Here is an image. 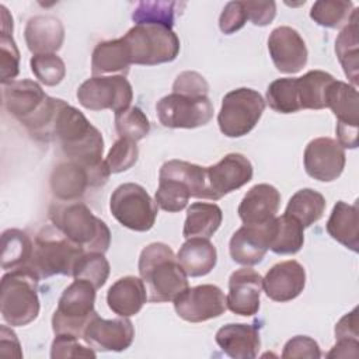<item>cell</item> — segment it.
I'll return each instance as SVG.
<instances>
[{"label":"cell","instance_id":"1","mask_svg":"<svg viewBox=\"0 0 359 359\" xmlns=\"http://www.w3.org/2000/svg\"><path fill=\"white\" fill-rule=\"evenodd\" d=\"M59 102L60 98L46 95L36 81L28 79L3 84L4 108L36 140H52V126Z\"/></svg>","mask_w":359,"mask_h":359},{"label":"cell","instance_id":"2","mask_svg":"<svg viewBox=\"0 0 359 359\" xmlns=\"http://www.w3.org/2000/svg\"><path fill=\"white\" fill-rule=\"evenodd\" d=\"M56 140L67 160L94 167L102 163L104 139L101 132L81 111L60 100L52 128Z\"/></svg>","mask_w":359,"mask_h":359},{"label":"cell","instance_id":"3","mask_svg":"<svg viewBox=\"0 0 359 359\" xmlns=\"http://www.w3.org/2000/svg\"><path fill=\"white\" fill-rule=\"evenodd\" d=\"M137 268L147 286V300L151 303L174 302L188 287L187 273L171 247L164 243L146 245L140 252Z\"/></svg>","mask_w":359,"mask_h":359},{"label":"cell","instance_id":"4","mask_svg":"<svg viewBox=\"0 0 359 359\" xmlns=\"http://www.w3.org/2000/svg\"><path fill=\"white\" fill-rule=\"evenodd\" d=\"M49 219L66 238L86 252L105 254L111 244V231L107 223L83 202L52 205Z\"/></svg>","mask_w":359,"mask_h":359},{"label":"cell","instance_id":"5","mask_svg":"<svg viewBox=\"0 0 359 359\" xmlns=\"http://www.w3.org/2000/svg\"><path fill=\"white\" fill-rule=\"evenodd\" d=\"M206 167L184 160L165 161L158 172L156 203L160 209L175 213L181 212L189 198L203 199Z\"/></svg>","mask_w":359,"mask_h":359},{"label":"cell","instance_id":"6","mask_svg":"<svg viewBox=\"0 0 359 359\" xmlns=\"http://www.w3.org/2000/svg\"><path fill=\"white\" fill-rule=\"evenodd\" d=\"M83 254L86 251L66 238L55 226L43 227L35 237L34 251L25 268L39 280L55 275L73 276L74 266Z\"/></svg>","mask_w":359,"mask_h":359},{"label":"cell","instance_id":"7","mask_svg":"<svg viewBox=\"0 0 359 359\" xmlns=\"http://www.w3.org/2000/svg\"><path fill=\"white\" fill-rule=\"evenodd\" d=\"M39 279L28 268L8 271L1 278L0 313L11 327L32 323L39 314Z\"/></svg>","mask_w":359,"mask_h":359},{"label":"cell","instance_id":"8","mask_svg":"<svg viewBox=\"0 0 359 359\" xmlns=\"http://www.w3.org/2000/svg\"><path fill=\"white\" fill-rule=\"evenodd\" d=\"M130 62L154 66L172 62L180 53V39L172 28L158 24H135L123 36Z\"/></svg>","mask_w":359,"mask_h":359},{"label":"cell","instance_id":"9","mask_svg":"<svg viewBox=\"0 0 359 359\" xmlns=\"http://www.w3.org/2000/svg\"><path fill=\"white\" fill-rule=\"evenodd\" d=\"M95 290L90 282L81 279H74L63 290L52 316L55 335L70 334L77 338L83 337L86 327L97 316L94 310Z\"/></svg>","mask_w":359,"mask_h":359},{"label":"cell","instance_id":"10","mask_svg":"<svg viewBox=\"0 0 359 359\" xmlns=\"http://www.w3.org/2000/svg\"><path fill=\"white\" fill-rule=\"evenodd\" d=\"M265 100L262 95L247 87L227 93L222 100L217 115L220 132L227 137H241L250 133L262 116Z\"/></svg>","mask_w":359,"mask_h":359},{"label":"cell","instance_id":"11","mask_svg":"<svg viewBox=\"0 0 359 359\" xmlns=\"http://www.w3.org/2000/svg\"><path fill=\"white\" fill-rule=\"evenodd\" d=\"M157 203L147 191L135 182H125L115 188L109 198L112 216L126 229L133 231H147L154 226L157 217Z\"/></svg>","mask_w":359,"mask_h":359},{"label":"cell","instance_id":"12","mask_svg":"<svg viewBox=\"0 0 359 359\" xmlns=\"http://www.w3.org/2000/svg\"><path fill=\"white\" fill-rule=\"evenodd\" d=\"M109 174L105 160L94 167L67 160L52 170L49 185L55 198L63 202H74L83 198L88 188L102 187Z\"/></svg>","mask_w":359,"mask_h":359},{"label":"cell","instance_id":"13","mask_svg":"<svg viewBox=\"0 0 359 359\" xmlns=\"http://www.w3.org/2000/svg\"><path fill=\"white\" fill-rule=\"evenodd\" d=\"M160 123L171 129H194L209 123L213 104L208 95L171 93L156 104Z\"/></svg>","mask_w":359,"mask_h":359},{"label":"cell","instance_id":"14","mask_svg":"<svg viewBox=\"0 0 359 359\" xmlns=\"http://www.w3.org/2000/svg\"><path fill=\"white\" fill-rule=\"evenodd\" d=\"M76 95L87 109H111L116 114L130 107L133 90L126 76H93L81 83Z\"/></svg>","mask_w":359,"mask_h":359},{"label":"cell","instance_id":"15","mask_svg":"<svg viewBox=\"0 0 359 359\" xmlns=\"http://www.w3.org/2000/svg\"><path fill=\"white\" fill-rule=\"evenodd\" d=\"M325 108H330L337 116V137L342 147H358L359 125V98L356 87L334 80L325 94Z\"/></svg>","mask_w":359,"mask_h":359},{"label":"cell","instance_id":"16","mask_svg":"<svg viewBox=\"0 0 359 359\" xmlns=\"http://www.w3.org/2000/svg\"><path fill=\"white\" fill-rule=\"evenodd\" d=\"M251 161L240 153H229L216 164L206 167L203 199L217 201L252 180Z\"/></svg>","mask_w":359,"mask_h":359},{"label":"cell","instance_id":"17","mask_svg":"<svg viewBox=\"0 0 359 359\" xmlns=\"http://www.w3.org/2000/svg\"><path fill=\"white\" fill-rule=\"evenodd\" d=\"M175 313L188 323H203L222 316L226 309V296L216 285L187 287L174 299Z\"/></svg>","mask_w":359,"mask_h":359},{"label":"cell","instance_id":"18","mask_svg":"<svg viewBox=\"0 0 359 359\" xmlns=\"http://www.w3.org/2000/svg\"><path fill=\"white\" fill-rule=\"evenodd\" d=\"M345 150L331 137H317L304 149L303 163L306 172L321 182L337 180L345 168Z\"/></svg>","mask_w":359,"mask_h":359},{"label":"cell","instance_id":"19","mask_svg":"<svg viewBox=\"0 0 359 359\" xmlns=\"http://www.w3.org/2000/svg\"><path fill=\"white\" fill-rule=\"evenodd\" d=\"M81 338L94 351L121 352L132 345L135 328L128 317L105 320L97 314L86 327Z\"/></svg>","mask_w":359,"mask_h":359},{"label":"cell","instance_id":"20","mask_svg":"<svg viewBox=\"0 0 359 359\" xmlns=\"http://www.w3.org/2000/svg\"><path fill=\"white\" fill-rule=\"evenodd\" d=\"M268 50L275 67L280 73L294 74L307 63V46L300 34L292 27L275 28L268 38Z\"/></svg>","mask_w":359,"mask_h":359},{"label":"cell","instance_id":"21","mask_svg":"<svg viewBox=\"0 0 359 359\" xmlns=\"http://www.w3.org/2000/svg\"><path fill=\"white\" fill-rule=\"evenodd\" d=\"M261 292L262 276L248 266L240 268L229 278V293L226 296L227 309L238 316H254L259 310Z\"/></svg>","mask_w":359,"mask_h":359},{"label":"cell","instance_id":"22","mask_svg":"<svg viewBox=\"0 0 359 359\" xmlns=\"http://www.w3.org/2000/svg\"><path fill=\"white\" fill-rule=\"evenodd\" d=\"M306 286L304 266L294 261L287 259L275 264L262 278V287L265 294L279 303L296 299Z\"/></svg>","mask_w":359,"mask_h":359},{"label":"cell","instance_id":"23","mask_svg":"<svg viewBox=\"0 0 359 359\" xmlns=\"http://www.w3.org/2000/svg\"><path fill=\"white\" fill-rule=\"evenodd\" d=\"M269 222L259 226L244 224L231 236L229 251L234 262L252 266L264 259L269 250Z\"/></svg>","mask_w":359,"mask_h":359},{"label":"cell","instance_id":"24","mask_svg":"<svg viewBox=\"0 0 359 359\" xmlns=\"http://www.w3.org/2000/svg\"><path fill=\"white\" fill-rule=\"evenodd\" d=\"M280 205L279 191L269 184H257L247 191L238 205V216L244 224L259 226L272 220Z\"/></svg>","mask_w":359,"mask_h":359},{"label":"cell","instance_id":"25","mask_svg":"<svg viewBox=\"0 0 359 359\" xmlns=\"http://www.w3.org/2000/svg\"><path fill=\"white\" fill-rule=\"evenodd\" d=\"M220 349L234 359H252L261 348L259 330L254 324H226L215 337Z\"/></svg>","mask_w":359,"mask_h":359},{"label":"cell","instance_id":"26","mask_svg":"<svg viewBox=\"0 0 359 359\" xmlns=\"http://www.w3.org/2000/svg\"><path fill=\"white\" fill-rule=\"evenodd\" d=\"M24 38L32 55L55 53L63 45L65 27L53 15H35L28 20Z\"/></svg>","mask_w":359,"mask_h":359},{"label":"cell","instance_id":"27","mask_svg":"<svg viewBox=\"0 0 359 359\" xmlns=\"http://www.w3.org/2000/svg\"><path fill=\"white\" fill-rule=\"evenodd\" d=\"M147 300L146 286L142 278L123 276L119 278L107 293L108 307L119 317H130L137 314Z\"/></svg>","mask_w":359,"mask_h":359},{"label":"cell","instance_id":"28","mask_svg":"<svg viewBox=\"0 0 359 359\" xmlns=\"http://www.w3.org/2000/svg\"><path fill=\"white\" fill-rule=\"evenodd\" d=\"M177 259L187 276H205L216 266L217 251L209 238L191 237L181 245Z\"/></svg>","mask_w":359,"mask_h":359},{"label":"cell","instance_id":"29","mask_svg":"<svg viewBox=\"0 0 359 359\" xmlns=\"http://www.w3.org/2000/svg\"><path fill=\"white\" fill-rule=\"evenodd\" d=\"M130 65V55L122 38L97 43L91 55L93 76H105L112 73L126 76Z\"/></svg>","mask_w":359,"mask_h":359},{"label":"cell","instance_id":"30","mask_svg":"<svg viewBox=\"0 0 359 359\" xmlns=\"http://www.w3.org/2000/svg\"><path fill=\"white\" fill-rule=\"evenodd\" d=\"M328 234L344 247L359 251V212L356 205L338 201L327 222Z\"/></svg>","mask_w":359,"mask_h":359},{"label":"cell","instance_id":"31","mask_svg":"<svg viewBox=\"0 0 359 359\" xmlns=\"http://www.w3.org/2000/svg\"><path fill=\"white\" fill-rule=\"evenodd\" d=\"M304 227L293 217L282 215L269 222V250L286 255L300 251L304 243Z\"/></svg>","mask_w":359,"mask_h":359},{"label":"cell","instance_id":"32","mask_svg":"<svg viewBox=\"0 0 359 359\" xmlns=\"http://www.w3.org/2000/svg\"><path fill=\"white\" fill-rule=\"evenodd\" d=\"M222 220L223 212L216 203L195 202L187 210L182 234L185 238H210L220 227Z\"/></svg>","mask_w":359,"mask_h":359},{"label":"cell","instance_id":"33","mask_svg":"<svg viewBox=\"0 0 359 359\" xmlns=\"http://www.w3.org/2000/svg\"><path fill=\"white\" fill-rule=\"evenodd\" d=\"M358 10L353 13L351 21L342 28L335 41V53L344 69L345 76L352 81L353 87L358 84V67H359V52H358Z\"/></svg>","mask_w":359,"mask_h":359},{"label":"cell","instance_id":"34","mask_svg":"<svg viewBox=\"0 0 359 359\" xmlns=\"http://www.w3.org/2000/svg\"><path fill=\"white\" fill-rule=\"evenodd\" d=\"M335 79L323 70H310L296 77L300 109H324L325 94Z\"/></svg>","mask_w":359,"mask_h":359},{"label":"cell","instance_id":"35","mask_svg":"<svg viewBox=\"0 0 359 359\" xmlns=\"http://www.w3.org/2000/svg\"><path fill=\"white\" fill-rule=\"evenodd\" d=\"M32 251L34 243L25 231L8 229L1 234V268L4 271L25 268Z\"/></svg>","mask_w":359,"mask_h":359},{"label":"cell","instance_id":"36","mask_svg":"<svg viewBox=\"0 0 359 359\" xmlns=\"http://www.w3.org/2000/svg\"><path fill=\"white\" fill-rule=\"evenodd\" d=\"M325 206V198L320 192L303 188L289 199L285 215L296 219L303 227H310L323 217Z\"/></svg>","mask_w":359,"mask_h":359},{"label":"cell","instance_id":"37","mask_svg":"<svg viewBox=\"0 0 359 359\" xmlns=\"http://www.w3.org/2000/svg\"><path fill=\"white\" fill-rule=\"evenodd\" d=\"M355 11L352 1L320 0L313 4L310 18L325 28H341L351 21Z\"/></svg>","mask_w":359,"mask_h":359},{"label":"cell","instance_id":"38","mask_svg":"<svg viewBox=\"0 0 359 359\" xmlns=\"http://www.w3.org/2000/svg\"><path fill=\"white\" fill-rule=\"evenodd\" d=\"M266 102L279 114H293L300 111L296 77L273 80L266 88Z\"/></svg>","mask_w":359,"mask_h":359},{"label":"cell","instance_id":"39","mask_svg":"<svg viewBox=\"0 0 359 359\" xmlns=\"http://www.w3.org/2000/svg\"><path fill=\"white\" fill-rule=\"evenodd\" d=\"M180 4L177 1H139L132 13V20L136 24H158L172 28L175 13Z\"/></svg>","mask_w":359,"mask_h":359},{"label":"cell","instance_id":"40","mask_svg":"<svg viewBox=\"0 0 359 359\" xmlns=\"http://www.w3.org/2000/svg\"><path fill=\"white\" fill-rule=\"evenodd\" d=\"M109 276V262L102 252H86L77 261L73 278L90 282L95 289L105 285Z\"/></svg>","mask_w":359,"mask_h":359},{"label":"cell","instance_id":"41","mask_svg":"<svg viewBox=\"0 0 359 359\" xmlns=\"http://www.w3.org/2000/svg\"><path fill=\"white\" fill-rule=\"evenodd\" d=\"M115 129L119 137L139 142L150 132V123L139 107H129L115 114Z\"/></svg>","mask_w":359,"mask_h":359},{"label":"cell","instance_id":"42","mask_svg":"<svg viewBox=\"0 0 359 359\" xmlns=\"http://www.w3.org/2000/svg\"><path fill=\"white\" fill-rule=\"evenodd\" d=\"M31 72L45 86L53 87L66 76L65 62L56 53L34 55L29 60Z\"/></svg>","mask_w":359,"mask_h":359},{"label":"cell","instance_id":"43","mask_svg":"<svg viewBox=\"0 0 359 359\" xmlns=\"http://www.w3.org/2000/svg\"><path fill=\"white\" fill-rule=\"evenodd\" d=\"M20 73V52L11 29H1L0 35V80L1 84L13 81Z\"/></svg>","mask_w":359,"mask_h":359},{"label":"cell","instance_id":"44","mask_svg":"<svg viewBox=\"0 0 359 359\" xmlns=\"http://www.w3.org/2000/svg\"><path fill=\"white\" fill-rule=\"evenodd\" d=\"M139 157L136 142L119 137L109 149L105 163L111 172H123L133 167Z\"/></svg>","mask_w":359,"mask_h":359},{"label":"cell","instance_id":"45","mask_svg":"<svg viewBox=\"0 0 359 359\" xmlns=\"http://www.w3.org/2000/svg\"><path fill=\"white\" fill-rule=\"evenodd\" d=\"M52 359L67 358H95V352L88 345L79 342V338L70 334H57L50 346Z\"/></svg>","mask_w":359,"mask_h":359},{"label":"cell","instance_id":"46","mask_svg":"<svg viewBox=\"0 0 359 359\" xmlns=\"http://www.w3.org/2000/svg\"><path fill=\"white\" fill-rule=\"evenodd\" d=\"M247 20L248 15L244 1H229L219 17V28L223 34L230 35L241 29Z\"/></svg>","mask_w":359,"mask_h":359},{"label":"cell","instance_id":"47","mask_svg":"<svg viewBox=\"0 0 359 359\" xmlns=\"http://www.w3.org/2000/svg\"><path fill=\"white\" fill-rule=\"evenodd\" d=\"M321 351L318 344L307 335H296L289 339L282 352V358H320Z\"/></svg>","mask_w":359,"mask_h":359},{"label":"cell","instance_id":"48","mask_svg":"<svg viewBox=\"0 0 359 359\" xmlns=\"http://www.w3.org/2000/svg\"><path fill=\"white\" fill-rule=\"evenodd\" d=\"M209 84L203 76L196 72H182L177 76L172 84V93L189 94V95H208Z\"/></svg>","mask_w":359,"mask_h":359},{"label":"cell","instance_id":"49","mask_svg":"<svg viewBox=\"0 0 359 359\" xmlns=\"http://www.w3.org/2000/svg\"><path fill=\"white\" fill-rule=\"evenodd\" d=\"M248 20L257 27L271 24L276 15L275 1H244Z\"/></svg>","mask_w":359,"mask_h":359},{"label":"cell","instance_id":"50","mask_svg":"<svg viewBox=\"0 0 359 359\" xmlns=\"http://www.w3.org/2000/svg\"><path fill=\"white\" fill-rule=\"evenodd\" d=\"M358 309L345 314L335 325L337 339H358Z\"/></svg>","mask_w":359,"mask_h":359},{"label":"cell","instance_id":"51","mask_svg":"<svg viewBox=\"0 0 359 359\" xmlns=\"http://www.w3.org/2000/svg\"><path fill=\"white\" fill-rule=\"evenodd\" d=\"M0 353L3 356L22 358L21 345L15 332L7 325L0 327Z\"/></svg>","mask_w":359,"mask_h":359},{"label":"cell","instance_id":"52","mask_svg":"<svg viewBox=\"0 0 359 359\" xmlns=\"http://www.w3.org/2000/svg\"><path fill=\"white\" fill-rule=\"evenodd\" d=\"M338 342L332 346V349L327 353L328 358H348L358 356L359 341L358 339H337Z\"/></svg>","mask_w":359,"mask_h":359}]
</instances>
